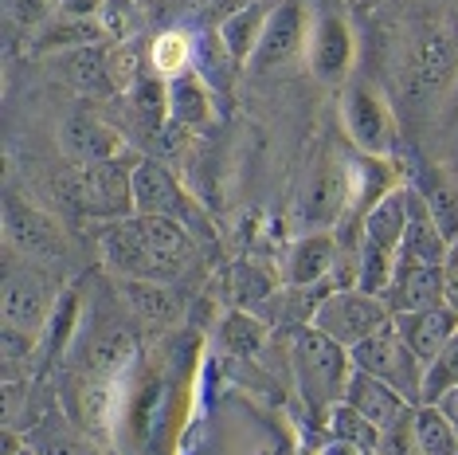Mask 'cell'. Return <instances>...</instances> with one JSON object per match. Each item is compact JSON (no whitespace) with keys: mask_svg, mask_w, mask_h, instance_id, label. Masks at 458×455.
<instances>
[{"mask_svg":"<svg viewBox=\"0 0 458 455\" xmlns=\"http://www.w3.org/2000/svg\"><path fill=\"white\" fill-rule=\"evenodd\" d=\"M458 79V32L446 24H415L400 44L395 90L411 110H431Z\"/></svg>","mask_w":458,"mask_h":455,"instance_id":"cell-2","label":"cell"},{"mask_svg":"<svg viewBox=\"0 0 458 455\" xmlns=\"http://www.w3.org/2000/svg\"><path fill=\"white\" fill-rule=\"evenodd\" d=\"M458 432L439 412V405H415V455H454Z\"/></svg>","mask_w":458,"mask_h":455,"instance_id":"cell-27","label":"cell"},{"mask_svg":"<svg viewBox=\"0 0 458 455\" xmlns=\"http://www.w3.org/2000/svg\"><path fill=\"white\" fill-rule=\"evenodd\" d=\"M270 8H275V0H251V4L220 16V28H216V32H220V44L227 47V56H232L235 64H243V67L251 64L259 39H263Z\"/></svg>","mask_w":458,"mask_h":455,"instance_id":"cell-22","label":"cell"},{"mask_svg":"<svg viewBox=\"0 0 458 455\" xmlns=\"http://www.w3.org/2000/svg\"><path fill=\"white\" fill-rule=\"evenodd\" d=\"M395 330H400V338L408 341V349L415 357L431 361L439 349L458 334V314L451 306H431V310H408V314H392Z\"/></svg>","mask_w":458,"mask_h":455,"instance_id":"cell-18","label":"cell"},{"mask_svg":"<svg viewBox=\"0 0 458 455\" xmlns=\"http://www.w3.org/2000/svg\"><path fill=\"white\" fill-rule=\"evenodd\" d=\"M326 428H329V440L345 443V448H357V451H372L380 443V428L372 424L369 416H360L352 405H333L329 416H326Z\"/></svg>","mask_w":458,"mask_h":455,"instance_id":"cell-28","label":"cell"},{"mask_svg":"<svg viewBox=\"0 0 458 455\" xmlns=\"http://www.w3.org/2000/svg\"><path fill=\"white\" fill-rule=\"evenodd\" d=\"M451 240L435 228L431 212H427L423 196L411 185V212H408V228H403V244H400V260L395 263H446Z\"/></svg>","mask_w":458,"mask_h":455,"instance_id":"cell-21","label":"cell"},{"mask_svg":"<svg viewBox=\"0 0 458 455\" xmlns=\"http://www.w3.org/2000/svg\"><path fill=\"white\" fill-rule=\"evenodd\" d=\"M408 212H411V181H400L360 220V232H357V287L360 291L380 295V298L388 291V283L395 275V260H400Z\"/></svg>","mask_w":458,"mask_h":455,"instance_id":"cell-4","label":"cell"},{"mask_svg":"<svg viewBox=\"0 0 458 455\" xmlns=\"http://www.w3.org/2000/svg\"><path fill=\"white\" fill-rule=\"evenodd\" d=\"M341 260V240L333 232H306L290 244L283 260V283L301 291V287H321Z\"/></svg>","mask_w":458,"mask_h":455,"instance_id":"cell-15","label":"cell"},{"mask_svg":"<svg viewBox=\"0 0 458 455\" xmlns=\"http://www.w3.org/2000/svg\"><path fill=\"white\" fill-rule=\"evenodd\" d=\"M59 271L44 263H32L8 247L4 279H0V318L4 326L24 330V334H44L59 310Z\"/></svg>","mask_w":458,"mask_h":455,"instance_id":"cell-6","label":"cell"},{"mask_svg":"<svg viewBox=\"0 0 458 455\" xmlns=\"http://www.w3.org/2000/svg\"><path fill=\"white\" fill-rule=\"evenodd\" d=\"M8 20L20 24L24 32H39L59 16V0H4Z\"/></svg>","mask_w":458,"mask_h":455,"instance_id":"cell-32","label":"cell"},{"mask_svg":"<svg viewBox=\"0 0 458 455\" xmlns=\"http://www.w3.org/2000/svg\"><path fill=\"white\" fill-rule=\"evenodd\" d=\"M24 440L36 455H98L95 440H90L71 416H64V412H55V408L28 424Z\"/></svg>","mask_w":458,"mask_h":455,"instance_id":"cell-20","label":"cell"},{"mask_svg":"<svg viewBox=\"0 0 458 455\" xmlns=\"http://www.w3.org/2000/svg\"><path fill=\"white\" fill-rule=\"evenodd\" d=\"M196 67V39L184 28H165L149 39V71L157 79H176Z\"/></svg>","mask_w":458,"mask_h":455,"instance_id":"cell-25","label":"cell"},{"mask_svg":"<svg viewBox=\"0 0 458 455\" xmlns=\"http://www.w3.org/2000/svg\"><path fill=\"white\" fill-rule=\"evenodd\" d=\"M133 212L138 216H169L181 220L184 228L196 224V209L189 193L181 189V181L173 177V169L157 158H141L133 169Z\"/></svg>","mask_w":458,"mask_h":455,"instance_id":"cell-13","label":"cell"},{"mask_svg":"<svg viewBox=\"0 0 458 455\" xmlns=\"http://www.w3.org/2000/svg\"><path fill=\"white\" fill-rule=\"evenodd\" d=\"M345 405H352L360 416H369L377 428H384V424H392L403 408L411 405V400H403V392H395L388 381L369 377V373H360V369H352L349 389H345Z\"/></svg>","mask_w":458,"mask_h":455,"instance_id":"cell-23","label":"cell"},{"mask_svg":"<svg viewBox=\"0 0 458 455\" xmlns=\"http://www.w3.org/2000/svg\"><path fill=\"white\" fill-rule=\"evenodd\" d=\"M454 385H458V334L446 341V346H443L431 361H427L420 405H439V400H443Z\"/></svg>","mask_w":458,"mask_h":455,"instance_id":"cell-29","label":"cell"},{"mask_svg":"<svg viewBox=\"0 0 458 455\" xmlns=\"http://www.w3.org/2000/svg\"><path fill=\"white\" fill-rule=\"evenodd\" d=\"M341 122H345L349 142L364 158H380V161L395 158V150H400V122H395L392 102L369 79H349L341 87Z\"/></svg>","mask_w":458,"mask_h":455,"instance_id":"cell-7","label":"cell"},{"mask_svg":"<svg viewBox=\"0 0 458 455\" xmlns=\"http://www.w3.org/2000/svg\"><path fill=\"white\" fill-rule=\"evenodd\" d=\"M290 373L301 392V400L310 405L314 416H329L333 405L345 400L349 377H352V354L341 341L321 334L314 326H301L294 346H290Z\"/></svg>","mask_w":458,"mask_h":455,"instance_id":"cell-5","label":"cell"},{"mask_svg":"<svg viewBox=\"0 0 458 455\" xmlns=\"http://www.w3.org/2000/svg\"><path fill=\"white\" fill-rule=\"evenodd\" d=\"M227 287H232L239 310H259L263 303H270L278 291V279L267 271V267H259L255 260H239L232 267V275H227Z\"/></svg>","mask_w":458,"mask_h":455,"instance_id":"cell-26","label":"cell"},{"mask_svg":"<svg viewBox=\"0 0 458 455\" xmlns=\"http://www.w3.org/2000/svg\"><path fill=\"white\" fill-rule=\"evenodd\" d=\"M224 346L232 349V354H243V357H255L259 349L267 346V322L263 318H255L251 310H232V314L224 318Z\"/></svg>","mask_w":458,"mask_h":455,"instance_id":"cell-30","label":"cell"},{"mask_svg":"<svg viewBox=\"0 0 458 455\" xmlns=\"http://www.w3.org/2000/svg\"><path fill=\"white\" fill-rule=\"evenodd\" d=\"M118 295L126 310L145 326H176L184 318V303L173 283H153V279H118Z\"/></svg>","mask_w":458,"mask_h":455,"instance_id":"cell-17","label":"cell"},{"mask_svg":"<svg viewBox=\"0 0 458 455\" xmlns=\"http://www.w3.org/2000/svg\"><path fill=\"white\" fill-rule=\"evenodd\" d=\"M310 47V8L306 0H275L263 28V39H259L251 67L255 75H275V71H290L294 64L306 59Z\"/></svg>","mask_w":458,"mask_h":455,"instance_id":"cell-12","label":"cell"},{"mask_svg":"<svg viewBox=\"0 0 458 455\" xmlns=\"http://www.w3.org/2000/svg\"><path fill=\"white\" fill-rule=\"evenodd\" d=\"M141 158L122 153L110 161H95V165H71L67 173H59L55 193L82 220H98V224H114L133 216V169Z\"/></svg>","mask_w":458,"mask_h":455,"instance_id":"cell-3","label":"cell"},{"mask_svg":"<svg viewBox=\"0 0 458 455\" xmlns=\"http://www.w3.org/2000/svg\"><path fill=\"white\" fill-rule=\"evenodd\" d=\"M216 118V99L212 87L200 71H184V75L169 79V122L176 130H204Z\"/></svg>","mask_w":458,"mask_h":455,"instance_id":"cell-19","label":"cell"},{"mask_svg":"<svg viewBox=\"0 0 458 455\" xmlns=\"http://www.w3.org/2000/svg\"><path fill=\"white\" fill-rule=\"evenodd\" d=\"M443 283H446V306L458 314V240L451 244L446 252V263H443Z\"/></svg>","mask_w":458,"mask_h":455,"instance_id":"cell-34","label":"cell"},{"mask_svg":"<svg viewBox=\"0 0 458 455\" xmlns=\"http://www.w3.org/2000/svg\"><path fill=\"white\" fill-rule=\"evenodd\" d=\"M59 146H64L71 165H95V161H110V158L130 153L122 130H114L95 110L67 114V118L59 122Z\"/></svg>","mask_w":458,"mask_h":455,"instance_id":"cell-14","label":"cell"},{"mask_svg":"<svg viewBox=\"0 0 458 455\" xmlns=\"http://www.w3.org/2000/svg\"><path fill=\"white\" fill-rule=\"evenodd\" d=\"M392 314H408V310H431L446 306V283L439 263H395V275L384 291Z\"/></svg>","mask_w":458,"mask_h":455,"instance_id":"cell-16","label":"cell"},{"mask_svg":"<svg viewBox=\"0 0 458 455\" xmlns=\"http://www.w3.org/2000/svg\"><path fill=\"white\" fill-rule=\"evenodd\" d=\"M349 354H352V369L388 381L395 392H403V400L420 405V397H423V361L408 349V341L400 338L395 322L377 330L372 338H364L360 346L349 349Z\"/></svg>","mask_w":458,"mask_h":455,"instance_id":"cell-11","label":"cell"},{"mask_svg":"<svg viewBox=\"0 0 458 455\" xmlns=\"http://www.w3.org/2000/svg\"><path fill=\"white\" fill-rule=\"evenodd\" d=\"M102 263L114 279H153V283H176L189 275L196 260L192 228L169 216H126L98 232Z\"/></svg>","mask_w":458,"mask_h":455,"instance_id":"cell-1","label":"cell"},{"mask_svg":"<svg viewBox=\"0 0 458 455\" xmlns=\"http://www.w3.org/2000/svg\"><path fill=\"white\" fill-rule=\"evenodd\" d=\"M380 455H415V405H408L392 424L380 428Z\"/></svg>","mask_w":458,"mask_h":455,"instance_id":"cell-31","label":"cell"},{"mask_svg":"<svg viewBox=\"0 0 458 455\" xmlns=\"http://www.w3.org/2000/svg\"><path fill=\"white\" fill-rule=\"evenodd\" d=\"M388 322H392L388 303L380 295L360 291V287H333V291L318 298L314 318H310V326L329 334L333 341H341L345 349L360 346L364 338H372Z\"/></svg>","mask_w":458,"mask_h":455,"instance_id":"cell-8","label":"cell"},{"mask_svg":"<svg viewBox=\"0 0 458 455\" xmlns=\"http://www.w3.org/2000/svg\"><path fill=\"white\" fill-rule=\"evenodd\" d=\"M352 59H357V36H352L349 16L337 4L310 8L306 67L314 71V79L329 82V87H345L352 79Z\"/></svg>","mask_w":458,"mask_h":455,"instance_id":"cell-10","label":"cell"},{"mask_svg":"<svg viewBox=\"0 0 458 455\" xmlns=\"http://www.w3.org/2000/svg\"><path fill=\"white\" fill-rule=\"evenodd\" d=\"M4 244L24 260L55 267V271L71 260V240L64 224L39 209V204L24 201V196H8L4 201Z\"/></svg>","mask_w":458,"mask_h":455,"instance_id":"cell-9","label":"cell"},{"mask_svg":"<svg viewBox=\"0 0 458 455\" xmlns=\"http://www.w3.org/2000/svg\"><path fill=\"white\" fill-rule=\"evenodd\" d=\"M20 455H36V451H32V448H24V451H20Z\"/></svg>","mask_w":458,"mask_h":455,"instance_id":"cell-36","label":"cell"},{"mask_svg":"<svg viewBox=\"0 0 458 455\" xmlns=\"http://www.w3.org/2000/svg\"><path fill=\"white\" fill-rule=\"evenodd\" d=\"M145 16H157L161 24H169V28H181V20L184 16H192V13H200V8H212V0H145Z\"/></svg>","mask_w":458,"mask_h":455,"instance_id":"cell-33","label":"cell"},{"mask_svg":"<svg viewBox=\"0 0 458 455\" xmlns=\"http://www.w3.org/2000/svg\"><path fill=\"white\" fill-rule=\"evenodd\" d=\"M454 455H458V451H454Z\"/></svg>","mask_w":458,"mask_h":455,"instance_id":"cell-37","label":"cell"},{"mask_svg":"<svg viewBox=\"0 0 458 455\" xmlns=\"http://www.w3.org/2000/svg\"><path fill=\"white\" fill-rule=\"evenodd\" d=\"M411 185H415V193L423 196L435 228L454 244L458 240V185L446 177L443 169H435V165H423V169L411 177Z\"/></svg>","mask_w":458,"mask_h":455,"instance_id":"cell-24","label":"cell"},{"mask_svg":"<svg viewBox=\"0 0 458 455\" xmlns=\"http://www.w3.org/2000/svg\"><path fill=\"white\" fill-rule=\"evenodd\" d=\"M439 412H443L446 420H451V428L458 432V385H454V389H451V392H446V397L439 400Z\"/></svg>","mask_w":458,"mask_h":455,"instance_id":"cell-35","label":"cell"}]
</instances>
